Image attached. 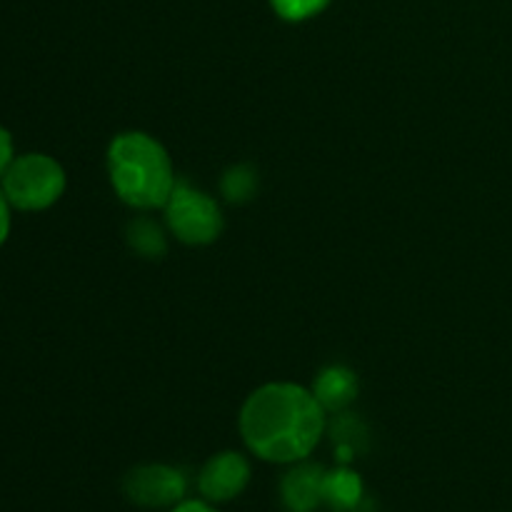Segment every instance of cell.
<instances>
[{
    "label": "cell",
    "mask_w": 512,
    "mask_h": 512,
    "mask_svg": "<svg viewBox=\"0 0 512 512\" xmlns=\"http://www.w3.org/2000/svg\"><path fill=\"white\" fill-rule=\"evenodd\" d=\"M165 220L178 240L188 245H208L223 230V215L218 203L203 190L188 183L175 185L173 195L165 203Z\"/></svg>",
    "instance_id": "4"
},
{
    "label": "cell",
    "mask_w": 512,
    "mask_h": 512,
    "mask_svg": "<svg viewBox=\"0 0 512 512\" xmlns=\"http://www.w3.org/2000/svg\"><path fill=\"white\" fill-rule=\"evenodd\" d=\"M130 248L145 258H160L165 253V238L158 225L148 218H138L128 228Z\"/></svg>",
    "instance_id": "10"
},
{
    "label": "cell",
    "mask_w": 512,
    "mask_h": 512,
    "mask_svg": "<svg viewBox=\"0 0 512 512\" xmlns=\"http://www.w3.org/2000/svg\"><path fill=\"white\" fill-rule=\"evenodd\" d=\"M360 500H363V483L353 470L340 468L325 475V505L338 512H353L358 510Z\"/></svg>",
    "instance_id": "9"
},
{
    "label": "cell",
    "mask_w": 512,
    "mask_h": 512,
    "mask_svg": "<svg viewBox=\"0 0 512 512\" xmlns=\"http://www.w3.org/2000/svg\"><path fill=\"white\" fill-rule=\"evenodd\" d=\"M333 440H335V445H338L340 460H343V463H348V460L358 453V448L363 445V440H365L363 425H360L355 418L343 415V418L333 425Z\"/></svg>",
    "instance_id": "12"
},
{
    "label": "cell",
    "mask_w": 512,
    "mask_h": 512,
    "mask_svg": "<svg viewBox=\"0 0 512 512\" xmlns=\"http://www.w3.org/2000/svg\"><path fill=\"white\" fill-rule=\"evenodd\" d=\"M325 470L315 463H293L280 480V500L288 512H315L325 505Z\"/></svg>",
    "instance_id": "7"
},
{
    "label": "cell",
    "mask_w": 512,
    "mask_h": 512,
    "mask_svg": "<svg viewBox=\"0 0 512 512\" xmlns=\"http://www.w3.org/2000/svg\"><path fill=\"white\" fill-rule=\"evenodd\" d=\"M168 512H218V510H215L213 503H208V500H183V503H178Z\"/></svg>",
    "instance_id": "15"
},
{
    "label": "cell",
    "mask_w": 512,
    "mask_h": 512,
    "mask_svg": "<svg viewBox=\"0 0 512 512\" xmlns=\"http://www.w3.org/2000/svg\"><path fill=\"white\" fill-rule=\"evenodd\" d=\"M250 483V463L240 453L225 450L213 455L198 475V490L208 503H228Z\"/></svg>",
    "instance_id": "6"
},
{
    "label": "cell",
    "mask_w": 512,
    "mask_h": 512,
    "mask_svg": "<svg viewBox=\"0 0 512 512\" xmlns=\"http://www.w3.org/2000/svg\"><path fill=\"white\" fill-rule=\"evenodd\" d=\"M313 395L323 405L325 413H338L345 410L355 398H358V375L343 365H330L315 378Z\"/></svg>",
    "instance_id": "8"
},
{
    "label": "cell",
    "mask_w": 512,
    "mask_h": 512,
    "mask_svg": "<svg viewBox=\"0 0 512 512\" xmlns=\"http://www.w3.org/2000/svg\"><path fill=\"white\" fill-rule=\"evenodd\" d=\"M3 195L18 210H45L65 190V170L43 153L20 155L3 173Z\"/></svg>",
    "instance_id": "3"
},
{
    "label": "cell",
    "mask_w": 512,
    "mask_h": 512,
    "mask_svg": "<svg viewBox=\"0 0 512 512\" xmlns=\"http://www.w3.org/2000/svg\"><path fill=\"white\" fill-rule=\"evenodd\" d=\"M8 230H10L8 198H5L3 190H0V245H3V243H5V238H8Z\"/></svg>",
    "instance_id": "16"
},
{
    "label": "cell",
    "mask_w": 512,
    "mask_h": 512,
    "mask_svg": "<svg viewBox=\"0 0 512 512\" xmlns=\"http://www.w3.org/2000/svg\"><path fill=\"white\" fill-rule=\"evenodd\" d=\"M255 188H258V178L248 165H235L223 175V195L230 203H245L253 198Z\"/></svg>",
    "instance_id": "11"
},
{
    "label": "cell",
    "mask_w": 512,
    "mask_h": 512,
    "mask_svg": "<svg viewBox=\"0 0 512 512\" xmlns=\"http://www.w3.org/2000/svg\"><path fill=\"white\" fill-rule=\"evenodd\" d=\"M108 173L118 198L138 210L165 208L178 185L168 150L148 133H120L108 148Z\"/></svg>",
    "instance_id": "2"
},
{
    "label": "cell",
    "mask_w": 512,
    "mask_h": 512,
    "mask_svg": "<svg viewBox=\"0 0 512 512\" xmlns=\"http://www.w3.org/2000/svg\"><path fill=\"white\" fill-rule=\"evenodd\" d=\"M185 490H188L185 475L170 465H138L123 480L125 498L148 510L175 508L183 503Z\"/></svg>",
    "instance_id": "5"
},
{
    "label": "cell",
    "mask_w": 512,
    "mask_h": 512,
    "mask_svg": "<svg viewBox=\"0 0 512 512\" xmlns=\"http://www.w3.org/2000/svg\"><path fill=\"white\" fill-rule=\"evenodd\" d=\"M328 3L330 0H270L275 13H278L283 20H293V23H298V20H308L313 18V15L323 13V10L328 8Z\"/></svg>",
    "instance_id": "13"
},
{
    "label": "cell",
    "mask_w": 512,
    "mask_h": 512,
    "mask_svg": "<svg viewBox=\"0 0 512 512\" xmlns=\"http://www.w3.org/2000/svg\"><path fill=\"white\" fill-rule=\"evenodd\" d=\"M13 160V138H10L8 130L0 125V178H3V173L10 168Z\"/></svg>",
    "instance_id": "14"
},
{
    "label": "cell",
    "mask_w": 512,
    "mask_h": 512,
    "mask_svg": "<svg viewBox=\"0 0 512 512\" xmlns=\"http://www.w3.org/2000/svg\"><path fill=\"white\" fill-rule=\"evenodd\" d=\"M325 433V408L313 390L295 383H268L240 410V435L253 455L293 465L318 448Z\"/></svg>",
    "instance_id": "1"
}]
</instances>
